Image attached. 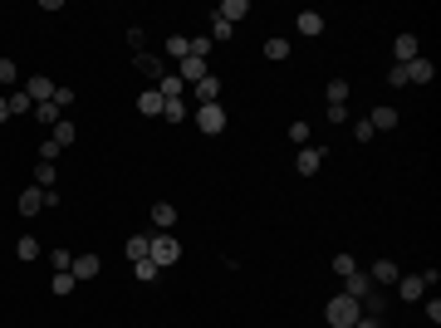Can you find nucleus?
Masks as SVG:
<instances>
[{"mask_svg":"<svg viewBox=\"0 0 441 328\" xmlns=\"http://www.w3.org/2000/svg\"><path fill=\"white\" fill-rule=\"evenodd\" d=\"M147 260H152L157 269L177 264V260H181V240H177L172 230H152V240H147Z\"/></svg>","mask_w":441,"mask_h":328,"instance_id":"f257e3e1","label":"nucleus"},{"mask_svg":"<svg viewBox=\"0 0 441 328\" xmlns=\"http://www.w3.org/2000/svg\"><path fill=\"white\" fill-rule=\"evenodd\" d=\"M324 318H329L334 328H348V323H358V318H363V308H358V299H348V294H334V299L324 304Z\"/></svg>","mask_w":441,"mask_h":328,"instance_id":"f03ea898","label":"nucleus"},{"mask_svg":"<svg viewBox=\"0 0 441 328\" xmlns=\"http://www.w3.org/2000/svg\"><path fill=\"white\" fill-rule=\"evenodd\" d=\"M196 133H206V137L226 133V108H221V103H201L196 108Z\"/></svg>","mask_w":441,"mask_h":328,"instance_id":"7ed1b4c3","label":"nucleus"},{"mask_svg":"<svg viewBox=\"0 0 441 328\" xmlns=\"http://www.w3.org/2000/svg\"><path fill=\"white\" fill-rule=\"evenodd\" d=\"M133 64H137V74H147V79H152V84H162V79H167V74H172V69H167V59H162V54H133Z\"/></svg>","mask_w":441,"mask_h":328,"instance_id":"20e7f679","label":"nucleus"},{"mask_svg":"<svg viewBox=\"0 0 441 328\" xmlns=\"http://www.w3.org/2000/svg\"><path fill=\"white\" fill-rule=\"evenodd\" d=\"M69 274H74L79 284H84V279H98V274H103V260H98L94 250H84V255H74V269H69Z\"/></svg>","mask_w":441,"mask_h":328,"instance_id":"39448f33","label":"nucleus"},{"mask_svg":"<svg viewBox=\"0 0 441 328\" xmlns=\"http://www.w3.org/2000/svg\"><path fill=\"white\" fill-rule=\"evenodd\" d=\"M206 74H211V69H206V59H196V54H186V59L177 64V79H181L186 89H191V84H201Z\"/></svg>","mask_w":441,"mask_h":328,"instance_id":"423d86ee","label":"nucleus"},{"mask_svg":"<svg viewBox=\"0 0 441 328\" xmlns=\"http://www.w3.org/2000/svg\"><path fill=\"white\" fill-rule=\"evenodd\" d=\"M373 289H378V284L368 279V269H353V274L343 279V294H348V299H358V304H363V299H368Z\"/></svg>","mask_w":441,"mask_h":328,"instance_id":"0eeeda50","label":"nucleus"},{"mask_svg":"<svg viewBox=\"0 0 441 328\" xmlns=\"http://www.w3.org/2000/svg\"><path fill=\"white\" fill-rule=\"evenodd\" d=\"M417 54H421L417 35H397V40H392V64H412Z\"/></svg>","mask_w":441,"mask_h":328,"instance_id":"6e6552de","label":"nucleus"},{"mask_svg":"<svg viewBox=\"0 0 441 328\" xmlns=\"http://www.w3.org/2000/svg\"><path fill=\"white\" fill-rule=\"evenodd\" d=\"M54 79H45V74H35V79H25V94H30V103H50L54 98Z\"/></svg>","mask_w":441,"mask_h":328,"instance_id":"1a4fd4ad","label":"nucleus"},{"mask_svg":"<svg viewBox=\"0 0 441 328\" xmlns=\"http://www.w3.org/2000/svg\"><path fill=\"white\" fill-rule=\"evenodd\" d=\"M421 294H426L421 274H397V299H402V304H417Z\"/></svg>","mask_w":441,"mask_h":328,"instance_id":"9d476101","label":"nucleus"},{"mask_svg":"<svg viewBox=\"0 0 441 328\" xmlns=\"http://www.w3.org/2000/svg\"><path fill=\"white\" fill-rule=\"evenodd\" d=\"M246 15H251V0H221V6H216V20H226V25H236Z\"/></svg>","mask_w":441,"mask_h":328,"instance_id":"9b49d317","label":"nucleus"},{"mask_svg":"<svg viewBox=\"0 0 441 328\" xmlns=\"http://www.w3.org/2000/svg\"><path fill=\"white\" fill-rule=\"evenodd\" d=\"M294 30L309 35V40H319V35H324V15H319V10H299V15H294Z\"/></svg>","mask_w":441,"mask_h":328,"instance_id":"f8f14e48","label":"nucleus"},{"mask_svg":"<svg viewBox=\"0 0 441 328\" xmlns=\"http://www.w3.org/2000/svg\"><path fill=\"white\" fill-rule=\"evenodd\" d=\"M191 94H196V108H201V103H221V79L206 74L201 84H191Z\"/></svg>","mask_w":441,"mask_h":328,"instance_id":"ddd939ff","label":"nucleus"},{"mask_svg":"<svg viewBox=\"0 0 441 328\" xmlns=\"http://www.w3.org/2000/svg\"><path fill=\"white\" fill-rule=\"evenodd\" d=\"M368 123H373V133H392V128H397V108H392V103H378V108L368 113Z\"/></svg>","mask_w":441,"mask_h":328,"instance_id":"4468645a","label":"nucleus"},{"mask_svg":"<svg viewBox=\"0 0 441 328\" xmlns=\"http://www.w3.org/2000/svg\"><path fill=\"white\" fill-rule=\"evenodd\" d=\"M319 167H324V152H319V147H299V157H294V172H299V177H314Z\"/></svg>","mask_w":441,"mask_h":328,"instance_id":"2eb2a0df","label":"nucleus"},{"mask_svg":"<svg viewBox=\"0 0 441 328\" xmlns=\"http://www.w3.org/2000/svg\"><path fill=\"white\" fill-rule=\"evenodd\" d=\"M397 274H402V269H397L392 260H373V269H368V279H373L378 289H387V284H397Z\"/></svg>","mask_w":441,"mask_h":328,"instance_id":"dca6fc26","label":"nucleus"},{"mask_svg":"<svg viewBox=\"0 0 441 328\" xmlns=\"http://www.w3.org/2000/svg\"><path fill=\"white\" fill-rule=\"evenodd\" d=\"M431 79H436V64H431V59H421V54H417V59H412V64H407V84H431Z\"/></svg>","mask_w":441,"mask_h":328,"instance_id":"f3484780","label":"nucleus"},{"mask_svg":"<svg viewBox=\"0 0 441 328\" xmlns=\"http://www.w3.org/2000/svg\"><path fill=\"white\" fill-rule=\"evenodd\" d=\"M162 108H167V98H162V94H157V84H152V89H147V94H137V113H142V118H157V113H162Z\"/></svg>","mask_w":441,"mask_h":328,"instance_id":"a211bd4d","label":"nucleus"},{"mask_svg":"<svg viewBox=\"0 0 441 328\" xmlns=\"http://www.w3.org/2000/svg\"><path fill=\"white\" fill-rule=\"evenodd\" d=\"M74 137H79V128H74L69 118H59V123L50 128V142H59V147H74Z\"/></svg>","mask_w":441,"mask_h":328,"instance_id":"6ab92c4d","label":"nucleus"},{"mask_svg":"<svg viewBox=\"0 0 441 328\" xmlns=\"http://www.w3.org/2000/svg\"><path fill=\"white\" fill-rule=\"evenodd\" d=\"M40 211H45V191H40V186L20 191V216H40Z\"/></svg>","mask_w":441,"mask_h":328,"instance_id":"aec40b11","label":"nucleus"},{"mask_svg":"<svg viewBox=\"0 0 441 328\" xmlns=\"http://www.w3.org/2000/svg\"><path fill=\"white\" fill-rule=\"evenodd\" d=\"M152 225H157V230H172V225H177V206H172V201H157V206H152Z\"/></svg>","mask_w":441,"mask_h":328,"instance_id":"412c9836","label":"nucleus"},{"mask_svg":"<svg viewBox=\"0 0 441 328\" xmlns=\"http://www.w3.org/2000/svg\"><path fill=\"white\" fill-rule=\"evenodd\" d=\"M15 84H20V64L0 54V94H6V89H15Z\"/></svg>","mask_w":441,"mask_h":328,"instance_id":"4be33fe9","label":"nucleus"},{"mask_svg":"<svg viewBox=\"0 0 441 328\" xmlns=\"http://www.w3.org/2000/svg\"><path fill=\"white\" fill-rule=\"evenodd\" d=\"M6 103H10V118H25V113H35V103H30V94H25V89L6 94Z\"/></svg>","mask_w":441,"mask_h":328,"instance_id":"5701e85b","label":"nucleus"},{"mask_svg":"<svg viewBox=\"0 0 441 328\" xmlns=\"http://www.w3.org/2000/svg\"><path fill=\"white\" fill-rule=\"evenodd\" d=\"M59 118H64V113H59V108H54V98H50V103H35V123H40V128H45V133H50V128H54V123H59Z\"/></svg>","mask_w":441,"mask_h":328,"instance_id":"b1692460","label":"nucleus"},{"mask_svg":"<svg viewBox=\"0 0 441 328\" xmlns=\"http://www.w3.org/2000/svg\"><path fill=\"white\" fill-rule=\"evenodd\" d=\"M324 98H329V103H348V98H353V89H348V79H329V89H324Z\"/></svg>","mask_w":441,"mask_h":328,"instance_id":"393cba45","label":"nucleus"},{"mask_svg":"<svg viewBox=\"0 0 441 328\" xmlns=\"http://www.w3.org/2000/svg\"><path fill=\"white\" fill-rule=\"evenodd\" d=\"M74 289H79V279H74L69 269H59V274L50 279V294H59V299H64V294H74Z\"/></svg>","mask_w":441,"mask_h":328,"instance_id":"a878e982","label":"nucleus"},{"mask_svg":"<svg viewBox=\"0 0 441 328\" xmlns=\"http://www.w3.org/2000/svg\"><path fill=\"white\" fill-rule=\"evenodd\" d=\"M162 50H167V59H177V64H181V59H186V35H167V40H162Z\"/></svg>","mask_w":441,"mask_h":328,"instance_id":"bb28decb","label":"nucleus"},{"mask_svg":"<svg viewBox=\"0 0 441 328\" xmlns=\"http://www.w3.org/2000/svg\"><path fill=\"white\" fill-rule=\"evenodd\" d=\"M265 59H275V64H280V59H290V40L270 35V40H265Z\"/></svg>","mask_w":441,"mask_h":328,"instance_id":"cd10ccee","label":"nucleus"},{"mask_svg":"<svg viewBox=\"0 0 441 328\" xmlns=\"http://www.w3.org/2000/svg\"><path fill=\"white\" fill-rule=\"evenodd\" d=\"M157 94H162V98H186V84H181L177 74H167V79L157 84Z\"/></svg>","mask_w":441,"mask_h":328,"instance_id":"c85d7f7f","label":"nucleus"},{"mask_svg":"<svg viewBox=\"0 0 441 328\" xmlns=\"http://www.w3.org/2000/svg\"><path fill=\"white\" fill-rule=\"evenodd\" d=\"M309 137H314V128H309L304 118H294V123H290V142H294V147H309Z\"/></svg>","mask_w":441,"mask_h":328,"instance_id":"c756f323","label":"nucleus"},{"mask_svg":"<svg viewBox=\"0 0 441 328\" xmlns=\"http://www.w3.org/2000/svg\"><path fill=\"white\" fill-rule=\"evenodd\" d=\"M54 181H59V172H54L50 162H40V167H35V186H40V191H54Z\"/></svg>","mask_w":441,"mask_h":328,"instance_id":"7c9ffc66","label":"nucleus"},{"mask_svg":"<svg viewBox=\"0 0 441 328\" xmlns=\"http://www.w3.org/2000/svg\"><path fill=\"white\" fill-rule=\"evenodd\" d=\"M15 255H20L25 264H30V260H40V240H35V235H20V240H15Z\"/></svg>","mask_w":441,"mask_h":328,"instance_id":"2f4dec72","label":"nucleus"},{"mask_svg":"<svg viewBox=\"0 0 441 328\" xmlns=\"http://www.w3.org/2000/svg\"><path fill=\"white\" fill-rule=\"evenodd\" d=\"M147 240H152V235H128V250H123V255H128L133 264H137V260H147Z\"/></svg>","mask_w":441,"mask_h":328,"instance_id":"473e14b6","label":"nucleus"},{"mask_svg":"<svg viewBox=\"0 0 441 328\" xmlns=\"http://www.w3.org/2000/svg\"><path fill=\"white\" fill-rule=\"evenodd\" d=\"M162 118H167V123H186V98H167Z\"/></svg>","mask_w":441,"mask_h":328,"instance_id":"72a5a7b5","label":"nucleus"},{"mask_svg":"<svg viewBox=\"0 0 441 328\" xmlns=\"http://www.w3.org/2000/svg\"><path fill=\"white\" fill-rule=\"evenodd\" d=\"M353 269H358V260H353L348 250H338V255H334V274H338V279H348Z\"/></svg>","mask_w":441,"mask_h":328,"instance_id":"f704fd0d","label":"nucleus"},{"mask_svg":"<svg viewBox=\"0 0 441 328\" xmlns=\"http://www.w3.org/2000/svg\"><path fill=\"white\" fill-rule=\"evenodd\" d=\"M50 264H54V274L59 269H74V250H50Z\"/></svg>","mask_w":441,"mask_h":328,"instance_id":"c9c22d12","label":"nucleus"},{"mask_svg":"<svg viewBox=\"0 0 441 328\" xmlns=\"http://www.w3.org/2000/svg\"><path fill=\"white\" fill-rule=\"evenodd\" d=\"M128 50H137V54L147 50V30H142V25H133V30H128Z\"/></svg>","mask_w":441,"mask_h":328,"instance_id":"e433bc0d","label":"nucleus"},{"mask_svg":"<svg viewBox=\"0 0 441 328\" xmlns=\"http://www.w3.org/2000/svg\"><path fill=\"white\" fill-rule=\"evenodd\" d=\"M373 137H378V133H373V123H368V118H358V123H353V142H373Z\"/></svg>","mask_w":441,"mask_h":328,"instance_id":"4c0bfd02","label":"nucleus"},{"mask_svg":"<svg viewBox=\"0 0 441 328\" xmlns=\"http://www.w3.org/2000/svg\"><path fill=\"white\" fill-rule=\"evenodd\" d=\"M133 274H137L142 284H152V279H157V264H152V260H137V264H133Z\"/></svg>","mask_w":441,"mask_h":328,"instance_id":"58836bf2","label":"nucleus"},{"mask_svg":"<svg viewBox=\"0 0 441 328\" xmlns=\"http://www.w3.org/2000/svg\"><path fill=\"white\" fill-rule=\"evenodd\" d=\"M387 84H392V89H407V64H392V69H387Z\"/></svg>","mask_w":441,"mask_h":328,"instance_id":"ea45409f","label":"nucleus"},{"mask_svg":"<svg viewBox=\"0 0 441 328\" xmlns=\"http://www.w3.org/2000/svg\"><path fill=\"white\" fill-rule=\"evenodd\" d=\"M324 118H329L334 128H338V123H348V103H329V113H324Z\"/></svg>","mask_w":441,"mask_h":328,"instance_id":"a19ab883","label":"nucleus"},{"mask_svg":"<svg viewBox=\"0 0 441 328\" xmlns=\"http://www.w3.org/2000/svg\"><path fill=\"white\" fill-rule=\"evenodd\" d=\"M59 152H64V147H59V142H50V137H45V142H40V162H50V167H54V157H59Z\"/></svg>","mask_w":441,"mask_h":328,"instance_id":"79ce46f5","label":"nucleus"},{"mask_svg":"<svg viewBox=\"0 0 441 328\" xmlns=\"http://www.w3.org/2000/svg\"><path fill=\"white\" fill-rule=\"evenodd\" d=\"M348 328H387V318H373V313H363L358 323H348Z\"/></svg>","mask_w":441,"mask_h":328,"instance_id":"37998d69","label":"nucleus"},{"mask_svg":"<svg viewBox=\"0 0 441 328\" xmlns=\"http://www.w3.org/2000/svg\"><path fill=\"white\" fill-rule=\"evenodd\" d=\"M10 118V103H6V94H0V123H6Z\"/></svg>","mask_w":441,"mask_h":328,"instance_id":"c03bdc74","label":"nucleus"}]
</instances>
